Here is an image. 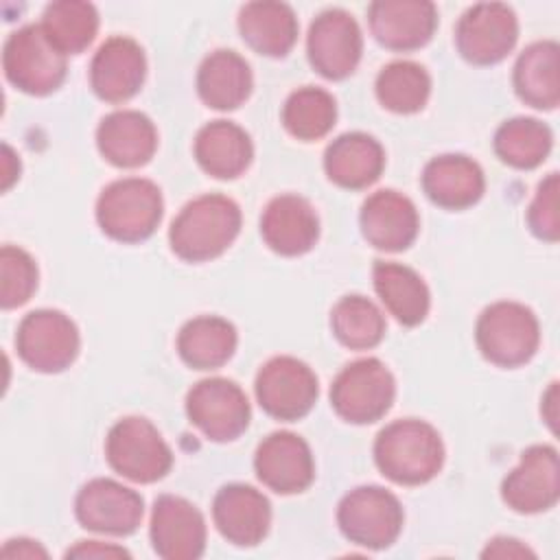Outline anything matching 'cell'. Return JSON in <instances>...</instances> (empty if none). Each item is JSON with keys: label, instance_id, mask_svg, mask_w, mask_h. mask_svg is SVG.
Returning <instances> with one entry per match:
<instances>
[{"label": "cell", "instance_id": "1", "mask_svg": "<svg viewBox=\"0 0 560 560\" xmlns=\"http://www.w3.org/2000/svg\"><path fill=\"white\" fill-rule=\"evenodd\" d=\"M241 232V208L225 195H201L188 201L173 219L168 243L186 262H206L221 256Z\"/></svg>", "mask_w": 560, "mask_h": 560}, {"label": "cell", "instance_id": "2", "mask_svg": "<svg viewBox=\"0 0 560 560\" xmlns=\"http://www.w3.org/2000/svg\"><path fill=\"white\" fill-rule=\"evenodd\" d=\"M374 462L389 481L420 486L440 472L444 444L429 422L405 418L387 424L376 435Z\"/></svg>", "mask_w": 560, "mask_h": 560}, {"label": "cell", "instance_id": "3", "mask_svg": "<svg viewBox=\"0 0 560 560\" xmlns=\"http://www.w3.org/2000/svg\"><path fill=\"white\" fill-rule=\"evenodd\" d=\"M162 192L144 177H122L103 188L96 201L101 230L120 243L149 238L162 221Z\"/></svg>", "mask_w": 560, "mask_h": 560}, {"label": "cell", "instance_id": "4", "mask_svg": "<svg viewBox=\"0 0 560 560\" xmlns=\"http://www.w3.org/2000/svg\"><path fill=\"white\" fill-rule=\"evenodd\" d=\"M477 348L499 368L527 363L540 343V326L532 308L518 302H494L477 319Z\"/></svg>", "mask_w": 560, "mask_h": 560}, {"label": "cell", "instance_id": "5", "mask_svg": "<svg viewBox=\"0 0 560 560\" xmlns=\"http://www.w3.org/2000/svg\"><path fill=\"white\" fill-rule=\"evenodd\" d=\"M2 68L18 90L44 96L63 83L66 55L48 39L42 24H28L7 37Z\"/></svg>", "mask_w": 560, "mask_h": 560}, {"label": "cell", "instance_id": "6", "mask_svg": "<svg viewBox=\"0 0 560 560\" xmlns=\"http://www.w3.org/2000/svg\"><path fill=\"white\" fill-rule=\"evenodd\" d=\"M109 466L136 483H153L173 466V453L160 431L138 416L118 420L105 440Z\"/></svg>", "mask_w": 560, "mask_h": 560}, {"label": "cell", "instance_id": "7", "mask_svg": "<svg viewBox=\"0 0 560 560\" xmlns=\"http://www.w3.org/2000/svg\"><path fill=\"white\" fill-rule=\"evenodd\" d=\"M396 396L392 372L378 359H359L346 365L330 385V405L339 418L352 424H370L383 418Z\"/></svg>", "mask_w": 560, "mask_h": 560}, {"label": "cell", "instance_id": "8", "mask_svg": "<svg viewBox=\"0 0 560 560\" xmlns=\"http://www.w3.org/2000/svg\"><path fill=\"white\" fill-rule=\"evenodd\" d=\"M402 505L385 488L361 486L350 490L339 508L337 523L341 534L361 547L385 549L402 529Z\"/></svg>", "mask_w": 560, "mask_h": 560}, {"label": "cell", "instance_id": "9", "mask_svg": "<svg viewBox=\"0 0 560 560\" xmlns=\"http://www.w3.org/2000/svg\"><path fill=\"white\" fill-rule=\"evenodd\" d=\"M79 330L61 311H31L18 326L15 348L20 359L44 374L70 368L79 354Z\"/></svg>", "mask_w": 560, "mask_h": 560}, {"label": "cell", "instance_id": "10", "mask_svg": "<svg viewBox=\"0 0 560 560\" xmlns=\"http://www.w3.org/2000/svg\"><path fill=\"white\" fill-rule=\"evenodd\" d=\"M258 405L276 420H300L317 400L315 372L295 357H273L256 374Z\"/></svg>", "mask_w": 560, "mask_h": 560}, {"label": "cell", "instance_id": "11", "mask_svg": "<svg viewBox=\"0 0 560 560\" xmlns=\"http://www.w3.org/2000/svg\"><path fill=\"white\" fill-rule=\"evenodd\" d=\"M190 422L214 442L236 440L249 424V400L245 392L228 378H203L186 396Z\"/></svg>", "mask_w": 560, "mask_h": 560}, {"label": "cell", "instance_id": "12", "mask_svg": "<svg viewBox=\"0 0 560 560\" xmlns=\"http://www.w3.org/2000/svg\"><path fill=\"white\" fill-rule=\"evenodd\" d=\"M518 39V20L508 4L481 2L470 7L455 26L459 55L475 66H490L508 57Z\"/></svg>", "mask_w": 560, "mask_h": 560}, {"label": "cell", "instance_id": "13", "mask_svg": "<svg viewBox=\"0 0 560 560\" xmlns=\"http://www.w3.org/2000/svg\"><path fill=\"white\" fill-rule=\"evenodd\" d=\"M311 66L326 79L339 81L354 72L363 52V37L357 20L343 9L319 13L306 37Z\"/></svg>", "mask_w": 560, "mask_h": 560}, {"label": "cell", "instance_id": "14", "mask_svg": "<svg viewBox=\"0 0 560 560\" xmlns=\"http://www.w3.org/2000/svg\"><path fill=\"white\" fill-rule=\"evenodd\" d=\"M74 512L79 523L90 532L127 536L138 529L144 503L136 490L114 479L98 477L79 490Z\"/></svg>", "mask_w": 560, "mask_h": 560}, {"label": "cell", "instance_id": "15", "mask_svg": "<svg viewBox=\"0 0 560 560\" xmlns=\"http://www.w3.org/2000/svg\"><path fill=\"white\" fill-rule=\"evenodd\" d=\"M501 497L514 512L536 514L556 505L560 497L558 451L536 444L523 451L518 466L501 483Z\"/></svg>", "mask_w": 560, "mask_h": 560}, {"label": "cell", "instance_id": "16", "mask_svg": "<svg viewBox=\"0 0 560 560\" xmlns=\"http://www.w3.org/2000/svg\"><path fill=\"white\" fill-rule=\"evenodd\" d=\"M149 534L155 553L164 560H195L206 549L203 514L175 494L155 499Z\"/></svg>", "mask_w": 560, "mask_h": 560}, {"label": "cell", "instance_id": "17", "mask_svg": "<svg viewBox=\"0 0 560 560\" xmlns=\"http://www.w3.org/2000/svg\"><path fill=\"white\" fill-rule=\"evenodd\" d=\"M147 59L142 46L131 37H109L98 46L90 63V85L107 103H125L144 83Z\"/></svg>", "mask_w": 560, "mask_h": 560}, {"label": "cell", "instance_id": "18", "mask_svg": "<svg viewBox=\"0 0 560 560\" xmlns=\"http://www.w3.org/2000/svg\"><path fill=\"white\" fill-rule=\"evenodd\" d=\"M254 468L258 479L278 494L302 492L315 477L308 444L291 431H276L267 435L256 448Z\"/></svg>", "mask_w": 560, "mask_h": 560}, {"label": "cell", "instance_id": "19", "mask_svg": "<svg viewBox=\"0 0 560 560\" xmlns=\"http://www.w3.org/2000/svg\"><path fill=\"white\" fill-rule=\"evenodd\" d=\"M370 31L389 50L422 48L438 26V9L427 0H376L368 9Z\"/></svg>", "mask_w": 560, "mask_h": 560}, {"label": "cell", "instance_id": "20", "mask_svg": "<svg viewBox=\"0 0 560 560\" xmlns=\"http://www.w3.org/2000/svg\"><path fill=\"white\" fill-rule=\"evenodd\" d=\"M212 518L228 542L254 547L269 532L271 505L260 490L245 483H230L217 492Z\"/></svg>", "mask_w": 560, "mask_h": 560}, {"label": "cell", "instance_id": "21", "mask_svg": "<svg viewBox=\"0 0 560 560\" xmlns=\"http://www.w3.org/2000/svg\"><path fill=\"white\" fill-rule=\"evenodd\" d=\"M359 221L365 241L383 252L407 249L420 230L413 201L396 190L372 192L361 208Z\"/></svg>", "mask_w": 560, "mask_h": 560}, {"label": "cell", "instance_id": "22", "mask_svg": "<svg viewBox=\"0 0 560 560\" xmlns=\"http://www.w3.org/2000/svg\"><path fill=\"white\" fill-rule=\"evenodd\" d=\"M262 241L280 256H300L313 249L319 219L311 201L300 195L273 197L260 217Z\"/></svg>", "mask_w": 560, "mask_h": 560}, {"label": "cell", "instance_id": "23", "mask_svg": "<svg viewBox=\"0 0 560 560\" xmlns=\"http://www.w3.org/2000/svg\"><path fill=\"white\" fill-rule=\"evenodd\" d=\"M101 155L118 168L144 166L158 149V131L149 116L136 109L107 114L96 129Z\"/></svg>", "mask_w": 560, "mask_h": 560}, {"label": "cell", "instance_id": "24", "mask_svg": "<svg viewBox=\"0 0 560 560\" xmlns=\"http://www.w3.org/2000/svg\"><path fill=\"white\" fill-rule=\"evenodd\" d=\"M486 179L481 166L466 155H438L422 171L424 195L446 210H464L483 195Z\"/></svg>", "mask_w": 560, "mask_h": 560}, {"label": "cell", "instance_id": "25", "mask_svg": "<svg viewBox=\"0 0 560 560\" xmlns=\"http://www.w3.org/2000/svg\"><path fill=\"white\" fill-rule=\"evenodd\" d=\"M385 166V151L368 133L352 131L335 138L324 153L328 179L341 188L361 190L372 186Z\"/></svg>", "mask_w": 560, "mask_h": 560}, {"label": "cell", "instance_id": "26", "mask_svg": "<svg viewBox=\"0 0 560 560\" xmlns=\"http://www.w3.org/2000/svg\"><path fill=\"white\" fill-rule=\"evenodd\" d=\"M195 160L219 179H234L249 166L254 147L243 127L230 120H212L195 136Z\"/></svg>", "mask_w": 560, "mask_h": 560}, {"label": "cell", "instance_id": "27", "mask_svg": "<svg viewBox=\"0 0 560 560\" xmlns=\"http://www.w3.org/2000/svg\"><path fill=\"white\" fill-rule=\"evenodd\" d=\"M249 63L234 50L210 52L197 72L199 98L212 109H236L252 94Z\"/></svg>", "mask_w": 560, "mask_h": 560}, {"label": "cell", "instance_id": "28", "mask_svg": "<svg viewBox=\"0 0 560 560\" xmlns=\"http://www.w3.org/2000/svg\"><path fill=\"white\" fill-rule=\"evenodd\" d=\"M238 31L256 52L284 57L298 39V18L284 2H247L238 11Z\"/></svg>", "mask_w": 560, "mask_h": 560}, {"label": "cell", "instance_id": "29", "mask_svg": "<svg viewBox=\"0 0 560 560\" xmlns=\"http://www.w3.org/2000/svg\"><path fill=\"white\" fill-rule=\"evenodd\" d=\"M372 278L381 302L402 326H418L427 317L431 304L429 289L413 269L398 262L376 260Z\"/></svg>", "mask_w": 560, "mask_h": 560}, {"label": "cell", "instance_id": "30", "mask_svg": "<svg viewBox=\"0 0 560 560\" xmlns=\"http://www.w3.org/2000/svg\"><path fill=\"white\" fill-rule=\"evenodd\" d=\"M514 90L523 103L536 109L558 107L560 74L556 42H536L518 55L514 66Z\"/></svg>", "mask_w": 560, "mask_h": 560}, {"label": "cell", "instance_id": "31", "mask_svg": "<svg viewBox=\"0 0 560 560\" xmlns=\"http://www.w3.org/2000/svg\"><path fill=\"white\" fill-rule=\"evenodd\" d=\"M236 350V328L217 315L186 322L177 335L182 361L195 370H214L230 361Z\"/></svg>", "mask_w": 560, "mask_h": 560}, {"label": "cell", "instance_id": "32", "mask_svg": "<svg viewBox=\"0 0 560 560\" xmlns=\"http://www.w3.org/2000/svg\"><path fill=\"white\" fill-rule=\"evenodd\" d=\"M42 28L63 55H77L94 42L98 13L90 2L59 0L46 7Z\"/></svg>", "mask_w": 560, "mask_h": 560}, {"label": "cell", "instance_id": "33", "mask_svg": "<svg viewBox=\"0 0 560 560\" xmlns=\"http://www.w3.org/2000/svg\"><path fill=\"white\" fill-rule=\"evenodd\" d=\"M551 129L536 118L505 120L494 133L497 155L514 168H536L551 151Z\"/></svg>", "mask_w": 560, "mask_h": 560}, {"label": "cell", "instance_id": "34", "mask_svg": "<svg viewBox=\"0 0 560 560\" xmlns=\"http://www.w3.org/2000/svg\"><path fill=\"white\" fill-rule=\"evenodd\" d=\"M431 94V77L416 61H392L376 77L378 103L396 114L420 112Z\"/></svg>", "mask_w": 560, "mask_h": 560}, {"label": "cell", "instance_id": "35", "mask_svg": "<svg viewBox=\"0 0 560 560\" xmlns=\"http://www.w3.org/2000/svg\"><path fill=\"white\" fill-rule=\"evenodd\" d=\"M337 120V105L335 98L313 85H304L295 90L282 107V125L287 131L304 142L324 138Z\"/></svg>", "mask_w": 560, "mask_h": 560}, {"label": "cell", "instance_id": "36", "mask_svg": "<svg viewBox=\"0 0 560 560\" xmlns=\"http://www.w3.org/2000/svg\"><path fill=\"white\" fill-rule=\"evenodd\" d=\"M332 335L350 350L374 348L385 335V317L363 295H346L330 311Z\"/></svg>", "mask_w": 560, "mask_h": 560}, {"label": "cell", "instance_id": "37", "mask_svg": "<svg viewBox=\"0 0 560 560\" xmlns=\"http://www.w3.org/2000/svg\"><path fill=\"white\" fill-rule=\"evenodd\" d=\"M37 289V265L20 247L4 245L0 252V304L4 311L18 308L31 300Z\"/></svg>", "mask_w": 560, "mask_h": 560}, {"label": "cell", "instance_id": "38", "mask_svg": "<svg viewBox=\"0 0 560 560\" xmlns=\"http://www.w3.org/2000/svg\"><path fill=\"white\" fill-rule=\"evenodd\" d=\"M529 230L549 243H556L560 236V217H558V173H549L527 210Z\"/></svg>", "mask_w": 560, "mask_h": 560}, {"label": "cell", "instance_id": "39", "mask_svg": "<svg viewBox=\"0 0 560 560\" xmlns=\"http://www.w3.org/2000/svg\"><path fill=\"white\" fill-rule=\"evenodd\" d=\"M66 558H129V553L112 542L81 540L79 545L66 551Z\"/></svg>", "mask_w": 560, "mask_h": 560}, {"label": "cell", "instance_id": "40", "mask_svg": "<svg viewBox=\"0 0 560 560\" xmlns=\"http://www.w3.org/2000/svg\"><path fill=\"white\" fill-rule=\"evenodd\" d=\"M483 558H525V556H534V551L529 547H525L521 540L516 538H508V536H497L492 538L486 549L481 551Z\"/></svg>", "mask_w": 560, "mask_h": 560}, {"label": "cell", "instance_id": "41", "mask_svg": "<svg viewBox=\"0 0 560 560\" xmlns=\"http://www.w3.org/2000/svg\"><path fill=\"white\" fill-rule=\"evenodd\" d=\"M4 558H46V549L39 547L35 540H28V538H13V540H7V545L2 547L0 551Z\"/></svg>", "mask_w": 560, "mask_h": 560}, {"label": "cell", "instance_id": "42", "mask_svg": "<svg viewBox=\"0 0 560 560\" xmlns=\"http://www.w3.org/2000/svg\"><path fill=\"white\" fill-rule=\"evenodd\" d=\"M18 177H20V160L9 144H2V190H9Z\"/></svg>", "mask_w": 560, "mask_h": 560}, {"label": "cell", "instance_id": "43", "mask_svg": "<svg viewBox=\"0 0 560 560\" xmlns=\"http://www.w3.org/2000/svg\"><path fill=\"white\" fill-rule=\"evenodd\" d=\"M556 400H558V383H551V387L547 389V394L542 396V418L547 420V424L551 427V431L556 429Z\"/></svg>", "mask_w": 560, "mask_h": 560}]
</instances>
